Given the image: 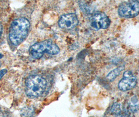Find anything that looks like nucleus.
I'll use <instances>...</instances> for the list:
<instances>
[{
  "label": "nucleus",
  "instance_id": "obj_6",
  "mask_svg": "<svg viewBox=\"0 0 139 117\" xmlns=\"http://www.w3.org/2000/svg\"><path fill=\"white\" fill-rule=\"evenodd\" d=\"M78 24V19L76 14L73 13L65 14L59 19V27L64 29L70 30L76 27Z\"/></svg>",
  "mask_w": 139,
  "mask_h": 117
},
{
  "label": "nucleus",
  "instance_id": "obj_11",
  "mask_svg": "<svg viewBox=\"0 0 139 117\" xmlns=\"http://www.w3.org/2000/svg\"><path fill=\"white\" fill-rule=\"evenodd\" d=\"M133 75L132 73L130 71H127L124 73V77H129Z\"/></svg>",
  "mask_w": 139,
  "mask_h": 117
},
{
  "label": "nucleus",
  "instance_id": "obj_7",
  "mask_svg": "<svg viewBox=\"0 0 139 117\" xmlns=\"http://www.w3.org/2000/svg\"><path fill=\"white\" fill-rule=\"evenodd\" d=\"M137 83L136 78L132 75L129 77H124L119 81L118 86L122 91H127L134 88Z\"/></svg>",
  "mask_w": 139,
  "mask_h": 117
},
{
  "label": "nucleus",
  "instance_id": "obj_5",
  "mask_svg": "<svg viewBox=\"0 0 139 117\" xmlns=\"http://www.w3.org/2000/svg\"><path fill=\"white\" fill-rule=\"evenodd\" d=\"M90 23L93 29L98 30L108 28L110 26V21L105 13L97 12L94 13L91 17Z\"/></svg>",
  "mask_w": 139,
  "mask_h": 117
},
{
  "label": "nucleus",
  "instance_id": "obj_2",
  "mask_svg": "<svg viewBox=\"0 0 139 117\" xmlns=\"http://www.w3.org/2000/svg\"><path fill=\"white\" fill-rule=\"evenodd\" d=\"M47 82L40 75H32L28 76L25 82V92L27 96L35 99L41 96L45 91Z\"/></svg>",
  "mask_w": 139,
  "mask_h": 117
},
{
  "label": "nucleus",
  "instance_id": "obj_9",
  "mask_svg": "<svg viewBox=\"0 0 139 117\" xmlns=\"http://www.w3.org/2000/svg\"><path fill=\"white\" fill-rule=\"evenodd\" d=\"M121 105L116 103L113 104L111 108V112L117 115H121Z\"/></svg>",
  "mask_w": 139,
  "mask_h": 117
},
{
  "label": "nucleus",
  "instance_id": "obj_12",
  "mask_svg": "<svg viewBox=\"0 0 139 117\" xmlns=\"http://www.w3.org/2000/svg\"><path fill=\"white\" fill-rule=\"evenodd\" d=\"M3 32V27L1 24H0V38H1V37L2 36Z\"/></svg>",
  "mask_w": 139,
  "mask_h": 117
},
{
  "label": "nucleus",
  "instance_id": "obj_13",
  "mask_svg": "<svg viewBox=\"0 0 139 117\" xmlns=\"http://www.w3.org/2000/svg\"><path fill=\"white\" fill-rule=\"evenodd\" d=\"M3 55L1 54V53H0V59H1V58H2L3 57Z\"/></svg>",
  "mask_w": 139,
  "mask_h": 117
},
{
  "label": "nucleus",
  "instance_id": "obj_10",
  "mask_svg": "<svg viewBox=\"0 0 139 117\" xmlns=\"http://www.w3.org/2000/svg\"><path fill=\"white\" fill-rule=\"evenodd\" d=\"M7 73L6 69H3L0 71V80L3 77V76Z\"/></svg>",
  "mask_w": 139,
  "mask_h": 117
},
{
  "label": "nucleus",
  "instance_id": "obj_14",
  "mask_svg": "<svg viewBox=\"0 0 139 117\" xmlns=\"http://www.w3.org/2000/svg\"><path fill=\"white\" fill-rule=\"evenodd\" d=\"M1 62H0V67H1Z\"/></svg>",
  "mask_w": 139,
  "mask_h": 117
},
{
  "label": "nucleus",
  "instance_id": "obj_3",
  "mask_svg": "<svg viewBox=\"0 0 139 117\" xmlns=\"http://www.w3.org/2000/svg\"><path fill=\"white\" fill-rule=\"evenodd\" d=\"M30 55L35 59H39L46 53L52 55L60 52L59 47L50 41H44L32 45L29 50Z\"/></svg>",
  "mask_w": 139,
  "mask_h": 117
},
{
  "label": "nucleus",
  "instance_id": "obj_4",
  "mask_svg": "<svg viewBox=\"0 0 139 117\" xmlns=\"http://www.w3.org/2000/svg\"><path fill=\"white\" fill-rule=\"evenodd\" d=\"M118 14L125 18L136 17L139 14V2L137 0H129L124 2L118 8Z\"/></svg>",
  "mask_w": 139,
  "mask_h": 117
},
{
  "label": "nucleus",
  "instance_id": "obj_8",
  "mask_svg": "<svg viewBox=\"0 0 139 117\" xmlns=\"http://www.w3.org/2000/svg\"><path fill=\"white\" fill-rule=\"evenodd\" d=\"M123 69H124V68L120 67L117 68L112 70L107 74V75L106 76L107 79L110 82H112V81H114L116 78L119 74H120V72H121V71Z\"/></svg>",
  "mask_w": 139,
  "mask_h": 117
},
{
  "label": "nucleus",
  "instance_id": "obj_1",
  "mask_svg": "<svg viewBox=\"0 0 139 117\" xmlns=\"http://www.w3.org/2000/svg\"><path fill=\"white\" fill-rule=\"evenodd\" d=\"M27 19L22 17L15 20L11 24L9 31V38L15 46L21 44L27 37L30 28Z\"/></svg>",
  "mask_w": 139,
  "mask_h": 117
}]
</instances>
